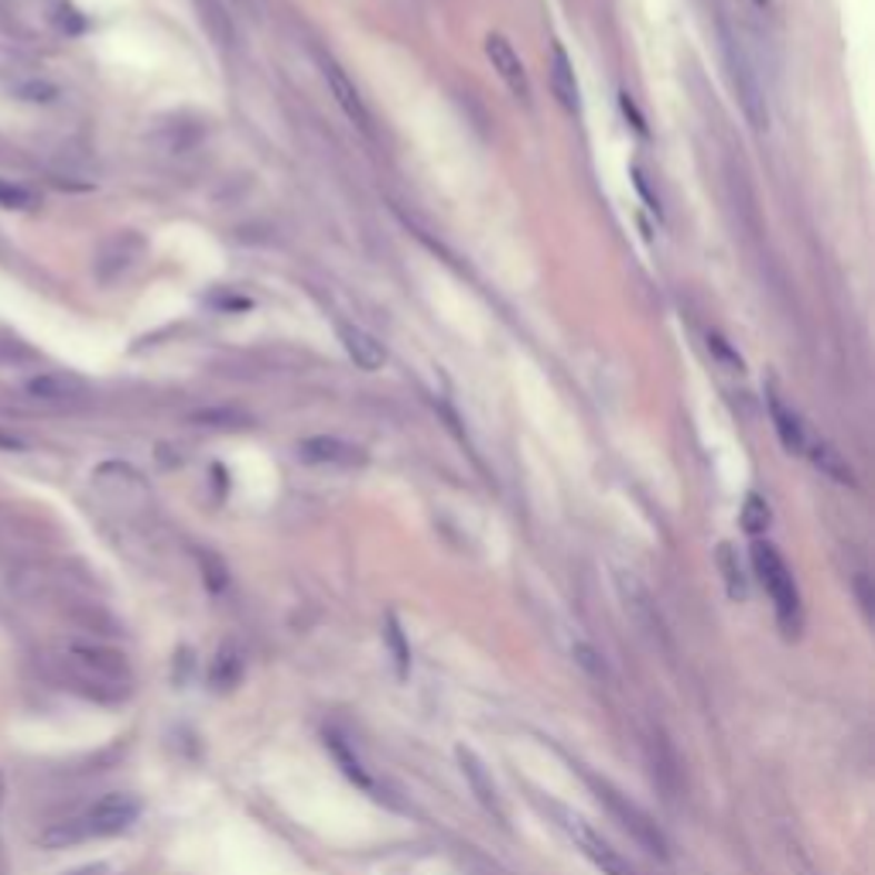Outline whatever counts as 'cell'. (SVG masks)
Listing matches in <instances>:
<instances>
[{
	"label": "cell",
	"instance_id": "ac0fdd59",
	"mask_svg": "<svg viewBox=\"0 0 875 875\" xmlns=\"http://www.w3.org/2000/svg\"><path fill=\"white\" fill-rule=\"evenodd\" d=\"M550 89H555V97L565 110H578V82H575V69H571V59L561 44L555 41L550 44Z\"/></svg>",
	"mask_w": 875,
	"mask_h": 875
},
{
	"label": "cell",
	"instance_id": "3957f363",
	"mask_svg": "<svg viewBox=\"0 0 875 875\" xmlns=\"http://www.w3.org/2000/svg\"><path fill=\"white\" fill-rule=\"evenodd\" d=\"M588 783H591L598 804H603V807L619 821V827H623V832H626L643 852H650V855H657V858H670V842H667V835H664V827H660L647 811H643L636 801H629L623 791H616L609 779L588 776Z\"/></svg>",
	"mask_w": 875,
	"mask_h": 875
},
{
	"label": "cell",
	"instance_id": "ffe728a7",
	"mask_svg": "<svg viewBox=\"0 0 875 875\" xmlns=\"http://www.w3.org/2000/svg\"><path fill=\"white\" fill-rule=\"evenodd\" d=\"M326 746L332 749V756L339 759L342 773H346L352 783H359V787H362L366 794H374L377 801H384V794H380V787H377V779H374L370 773H366V766L359 763V756H352V749L346 746L342 735H336V732H326Z\"/></svg>",
	"mask_w": 875,
	"mask_h": 875
},
{
	"label": "cell",
	"instance_id": "83f0119b",
	"mask_svg": "<svg viewBox=\"0 0 875 875\" xmlns=\"http://www.w3.org/2000/svg\"><path fill=\"white\" fill-rule=\"evenodd\" d=\"M34 352L21 339H0V362H28Z\"/></svg>",
	"mask_w": 875,
	"mask_h": 875
},
{
	"label": "cell",
	"instance_id": "5bb4252c",
	"mask_svg": "<svg viewBox=\"0 0 875 875\" xmlns=\"http://www.w3.org/2000/svg\"><path fill=\"white\" fill-rule=\"evenodd\" d=\"M486 56H489L496 76L506 82V89H510L517 100H527V97H530V82H527V72H524L520 56L514 52V44L506 41L503 34H489V38H486Z\"/></svg>",
	"mask_w": 875,
	"mask_h": 875
},
{
	"label": "cell",
	"instance_id": "e0dca14e",
	"mask_svg": "<svg viewBox=\"0 0 875 875\" xmlns=\"http://www.w3.org/2000/svg\"><path fill=\"white\" fill-rule=\"evenodd\" d=\"M769 414H773V428H776V438H779V445L787 448L791 455H804L807 451V431H804V425H801V418L797 414L783 404V397L779 394H769Z\"/></svg>",
	"mask_w": 875,
	"mask_h": 875
},
{
	"label": "cell",
	"instance_id": "9a60e30c",
	"mask_svg": "<svg viewBox=\"0 0 875 875\" xmlns=\"http://www.w3.org/2000/svg\"><path fill=\"white\" fill-rule=\"evenodd\" d=\"M24 390L41 404H76L89 394L86 380L76 374H38L24 384Z\"/></svg>",
	"mask_w": 875,
	"mask_h": 875
},
{
	"label": "cell",
	"instance_id": "7402d4cb",
	"mask_svg": "<svg viewBox=\"0 0 875 875\" xmlns=\"http://www.w3.org/2000/svg\"><path fill=\"white\" fill-rule=\"evenodd\" d=\"M718 568L725 575V588L732 598H746V578H743V568H739V558H735L732 544H718Z\"/></svg>",
	"mask_w": 875,
	"mask_h": 875
},
{
	"label": "cell",
	"instance_id": "603a6c76",
	"mask_svg": "<svg viewBox=\"0 0 875 875\" xmlns=\"http://www.w3.org/2000/svg\"><path fill=\"white\" fill-rule=\"evenodd\" d=\"M192 421L202 428H247L250 425L247 414L233 410V407H206V410L192 414Z\"/></svg>",
	"mask_w": 875,
	"mask_h": 875
},
{
	"label": "cell",
	"instance_id": "9c48e42d",
	"mask_svg": "<svg viewBox=\"0 0 875 875\" xmlns=\"http://www.w3.org/2000/svg\"><path fill=\"white\" fill-rule=\"evenodd\" d=\"M298 458L308 466H332V469H356L366 463V451L352 441L329 438V435H315L298 445Z\"/></svg>",
	"mask_w": 875,
	"mask_h": 875
},
{
	"label": "cell",
	"instance_id": "ba28073f",
	"mask_svg": "<svg viewBox=\"0 0 875 875\" xmlns=\"http://www.w3.org/2000/svg\"><path fill=\"white\" fill-rule=\"evenodd\" d=\"M93 479H97V489H100L110 503L127 506V510L148 503V486H145L141 473H133V469L123 466V463H107V466H100Z\"/></svg>",
	"mask_w": 875,
	"mask_h": 875
},
{
	"label": "cell",
	"instance_id": "30bf717a",
	"mask_svg": "<svg viewBox=\"0 0 875 875\" xmlns=\"http://www.w3.org/2000/svg\"><path fill=\"white\" fill-rule=\"evenodd\" d=\"M619 588H623V603H626V613L629 619L647 633L654 643H667V633H664V619L657 613V603L650 588L643 585L636 575H619Z\"/></svg>",
	"mask_w": 875,
	"mask_h": 875
},
{
	"label": "cell",
	"instance_id": "d4e9b609",
	"mask_svg": "<svg viewBox=\"0 0 875 875\" xmlns=\"http://www.w3.org/2000/svg\"><path fill=\"white\" fill-rule=\"evenodd\" d=\"M199 11H202V21L209 24V34L222 44L233 41V24H229L226 11L216 4V0H199Z\"/></svg>",
	"mask_w": 875,
	"mask_h": 875
},
{
	"label": "cell",
	"instance_id": "484cf974",
	"mask_svg": "<svg viewBox=\"0 0 875 875\" xmlns=\"http://www.w3.org/2000/svg\"><path fill=\"white\" fill-rule=\"evenodd\" d=\"M743 527L749 530V534H763L766 527H769V506H766V499L763 496H749L746 499V506H743Z\"/></svg>",
	"mask_w": 875,
	"mask_h": 875
},
{
	"label": "cell",
	"instance_id": "836d02e7",
	"mask_svg": "<svg viewBox=\"0 0 875 875\" xmlns=\"http://www.w3.org/2000/svg\"><path fill=\"white\" fill-rule=\"evenodd\" d=\"M0 451H24V438L0 428Z\"/></svg>",
	"mask_w": 875,
	"mask_h": 875
},
{
	"label": "cell",
	"instance_id": "8d00e7d4",
	"mask_svg": "<svg viewBox=\"0 0 875 875\" xmlns=\"http://www.w3.org/2000/svg\"><path fill=\"white\" fill-rule=\"evenodd\" d=\"M759 4H769V0H759Z\"/></svg>",
	"mask_w": 875,
	"mask_h": 875
},
{
	"label": "cell",
	"instance_id": "4dcf8cb0",
	"mask_svg": "<svg viewBox=\"0 0 875 875\" xmlns=\"http://www.w3.org/2000/svg\"><path fill=\"white\" fill-rule=\"evenodd\" d=\"M575 660H578L585 670H591L595 677H606V664L598 660V654H595L591 647H575Z\"/></svg>",
	"mask_w": 875,
	"mask_h": 875
},
{
	"label": "cell",
	"instance_id": "cb8c5ba5",
	"mask_svg": "<svg viewBox=\"0 0 875 875\" xmlns=\"http://www.w3.org/2000/svg\"><path fill=\"white\" fill-rule=\"evenodd\" d=\"M0 206L4 209H34L38 206V192L28 189V186H18V181H8V178H0Z\"/></svg>",
	"mask_w": 875,
	"mask_h": 875
},
{
	"label": "cell",
	"instance_id": "4316f807",
	"mask_svg": "<svg viewBox=\"0 0 875 875\" xmlns=\"http://www.w3.org/2000/svg\"><path fill=\"white\" fill-rule=\"evenodd\" d=\"M384 636L390 639V650H394L397 670H400V677H404V674H407V660H410V650H407V643H404V633H400V626H397V619H394V616H387V629H384Z\"/></svg>",
	"mask_w": 875,
	"mask_h": 875
},
{
	"label": "cell",
	"instance_id": "7c38bea8",
	"mask_svg": "<svg viewBox=\"0 0 875 875\" xmlns=\"http://www.w3.org/2000/svg\"><path fill=\"white\" fill-rule=\"evenodd\" d=\"M141 253H145V240L137 237V233H120V237H113V240L97 253V267H93L97 278H100L103 285L120 281L123 274H130V270L137 267Z\"/></svg>",
	"mask_w": 875,
	"mask_h": 875
},
{
	"label": "cell",
	"instance_id": "8992f818",
	"mask_svg": "<svg viewBox=\"0 0 875 875\" xmlns=\"http://www.w3.org/2000/svg\"><path fill=\"white\" fill-rule=\"evenodd\" d=\"M725 41V62H728V76H732V86H735V93H739V103L749 117V123L756 130H763L769 123V113H766V100L759 93V86H756V76H753V66L749 59L743 56V49L735 44V38H722Z\"/></svg>",
	"mask_w": 875,
	"mask_h": 875
},
{
	"label": "cell",
	"instance_id": "1f68e13d",
	"mask_svg": "<svg viewBox=\"0 0 875 875\" xmlns=\"http://www.w3.org/2000/svg\"><path fill=\"white\" fill-rule=\"evenodd\" d=\"M791 862H794L797 875H821V872H817V865L811 862V855H807L801 845H791Z\"/></svg>",
	"mask_w": 875,
	"mask_h": 875
},
{
	"label": "cell",
	"instance_id": "e575fe53",
	"mask_svg": "<svg viewBox=\"0 0 875 875\" xmlns=\"http://www.w3.org/2000/svg\"><path fill=\"white\" fill-rule=\"evenodd\" d=\"M633 175H636V189H639V192H643V199H647V202H650V209H654V212H657V216H660V199H654V192H650V189H647V178H643V171H639V168H636V171H633Z\"/></svg>",
	"mask_w": 875,
	"mask_h": 875
},
{
	"label": "cell",
	"instance_id": "6da1fadb",
	"mask_svg": "<svg viewBox=\"0 0 875 875\" xmlns=\"http://www.w3.org/2000/svg\"><path fill=\"white\" fill-rule=\"evenodd\" d=\"M52 670L69 690H76L86 702L123 705L133 695L130 664L117 650L100 647V643H82V639L62 643V647L52 650Z\"/></svg>",
	"mask_w": 875,
	"mask_h": 875
},
{
	"label": "cell",
	"instance_id": "8fae6325",
	"mask_svg": "<svg viewBox=\"0 0 875 875\" xmlns=\"http://www.w3.org/2000/svg\"><path fill=\"white\" fill-rule=\"evenodd\" d=\"M643 749H647V763H650V776L654 783L664 791L667 801H674L680 794V759L674 753V746L667 743V735L660 728H650L647 732V739H643Z\"/></svg>",
	"mask_w": 875,
	"mask_h": 875
},
{
	"label": "cell",
	"instance_id": "f1b7e54d",
	"mask_svg": "<svg viewBox=\"0 0 875 875\" xmlns=\"http://www.w3.org/2000/svg\"><path fill=\"white\" fill-rule=\"evenodd\" d=\"M708 349H712V352H715L722 362H728L732 370H743V359H739V352H735V349H732V346H728L722 336H715V332H712V336H708Z\"/></svg>",
	"mask_w": 875,
	"mask_h": 875
},
{
	"label": "cell",
	"instance_id": "52a82bcc",
	"mask_svg": "<svg viewBox=\"0 0 875 875\" xmlns=\"http://www.w3.org/2000/svg\"><path fill=\"white\" fill-rule=\"evenodd\" d=\"M455 756H458V769H463V776H466V783H469L473 797L479 801V807H483L496 824L506 827V821H510V811H506V804H503V797H499V787H496L489 766H486L473 749H466V746H458Z\"/></svg>",
	"mask_w": 875,
	"mask_h": 875
},
{
	"label": "cell",
	"instance_id": "2e32d148",
	"mask_svg": "<svg viewBox=\"0 0 875 875\" xmlns=\"http://www.w3.org/2000/svg\"><path fill=\"white\" fill-rule=\"evenodd\" d=\"M342 346H346L349 359L359 366V370H366V374L380 370V366L387 362V349H384V342H380L374 332L359 329V326H342Z\"/></svg>",
	"mask_w": 875,
	"mask_h": 875
},
{
	"label": "cell",
	"instance_id": "d6986e66",
	"mask_svg": "<svg viewBox=\"0 0 875 875\" xmlns=\"http://www.w3.org/2000/svg\"><path fill=\"white\" fill-rule=\"evenodd\" d=\"M804 455H811L814 469L824 473L827 479H835V483H842V486H855V473H852V466L845 463V455H842L835 445H827V441H807V451H804Z\"/></svg>",
	"mask_w": 875,
	"mask_h": 875
},
{
	"label": "cell",
	"instance_id": "7a4b0ae2",
	"mask_svg": "<svg viewBox=\"0 0 875 875\" xmlns=\"http://www.w3.org/2000/svg\"><path fill=\"white\" fill-rule=\"evenodd\" d=\"M137 817H141V804H137L130 794H107L72 817L52 821L41 832L38 845L49 848V852H62V848H76L82 842H93V838H113V835H123Z\"/></svg>",
	"mask_w": 875,
	"mask_h": 875
},
{
	"label": "cell",
	"instance_id": "44dd1931",
	"mask_svg": "<svg viewBox=\"0 0 875 875\" xmlns=\"http://www.w3.org/2000/svg\"><path fill=\"white\" fill-rule=\"evenodd\" d=\"M11 93H14V100H21V103L52 107V103H59L62 89H59L52 79H41V76H21V79H14V82H11Z\"/></svg>",
	"mask_w": 875,
	"mask_h": 875
},
{
	"label": "cell",
	"instance_id": "d6a6232c",
	"mask_svg": "<svg viewBox=\"0 0 875 875\" xmlns=\"http://www.w3.org/2000/svg\"><path fill=\"white\" fill-rule=\"evenodd\" d=\"M113 868L107 862H89V865H79L72 872H62V875H110Z\"/></svg>",
	"mask_w": 875,
	"mask_h": 875
},
{
	"label": "cell",
	"instance_id": "d590c367",
	"mask_svg": "<svg viewBox=\"0 0 875 875\" xmlns=\"http://www.w3.org/2000/svg\"><path fill=\"white\" fill-rule=\"evenodd\" d=\"M623 110H626V117H633V127H636L639 133H647V123H643V117L633 110V103H629V97H626V93H623Z\"/></svg>",
	"mask_w": 875,
	"mask_h": 875
},
{
	"label": "cell",
	"instance_id": "5b68a950",
	"mask_svg": "<svg viewBox=\"0 0 875 875\" xmlns=\"http://www.w3.org/2000/svg\"><path fill=\"white\" fill-rule=\"evenodd\" d=\"M544 807L550 811V817H555V824L561 827V832L581 848V855H585L591 865L603 868V875H636V868H633L603 835L591 832L588 821H585L581 814H575V811H568V807H561V804H544Z\"/></svg>",
	"mask_w": 875,
	"mask_h": 875
},
{
	"label": "cell",
	"instance_id": "f546056e",
	"mask_svg": "<svg viewBox=\"0 0 875 875\" xmlns=\"http://www.w3.org/2000/svg\"><path fill=\"white\" fill-rule=\"evenodd\" d=\"M202 571H206V581H209L212 591H222V588H226V568H222V561H216L212 555H202Z\"/></svg>",
	"mask_w": 875,
	"mask_h": 875
},
{
	"label": "cell",
	"instance_id": "4fadbf2b",
	"mask_svg": "<svg viewBox=\"0 0 875 875\" xmlns=\"http://www.w3.org/2000/svg\"><path fill=\"white\" fill-rule=\"evenodd\" d=\"M321 76H326V86H329V93L336 97V103H339V110L359 127V130H366L370 133V110H366V103H362V97H359V89L349 82V76L342 72V66L339 62H332V59H321Z\"/></svg>",
	"mask_w": 875,
	"mask_h": 875
},
{
	"label": "cell",
	"instance_id": "277c9868",
	"mask_svg": "<svg viewBox=\"0 0 875 875\" xmlns=\"http://www.w3.org/2000/svg\"><path fill=\"white\" fill-rule=\"evenodd\" d=\"M753 568H756L763 588L773 598V609L779 616V626L787 633H797L801 629V595H797V585H794V575H791L787 561L779 558V550L773 544L756 540L753 544Z\"/></svg>",
	"mask_w": 875,
	"mask_h": 875
}]
</instances>
